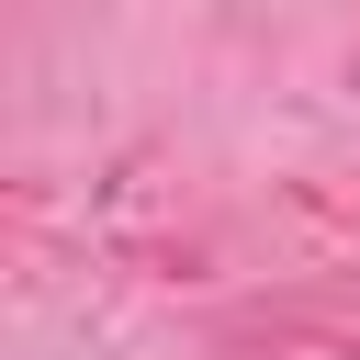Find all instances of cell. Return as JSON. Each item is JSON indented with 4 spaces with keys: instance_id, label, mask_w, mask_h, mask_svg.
<instances>
[]
</instances>
